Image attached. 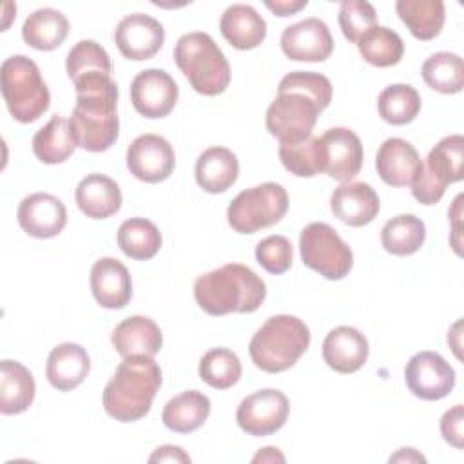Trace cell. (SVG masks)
<instances>
[{"label": "cell", "mask_w": 464, "mask_h": 464, "mask_svg": "<svg viewBox=\"0 0 464 464\" xmlns=\"http://www.w3.org/2000/svg\"><path fill=\"white\" fill-rule=\"evenodd\" d=\"M89 370L91 359L85 348L76 343H62L47 357L45 377L53 388L69 392L85 381Z\"/></svg>", "instance_id": "cell-24"}, {"label": "cell", "mask_w": 464, "mask_h": 464, "mask_svg": "<svg viewBox=\"0 0 464 464\" xmlns=\"http://www.w3.org/2000/svg\"><path fill=\"white\" fill-rule=\"evenodd\" d=\"M420 74L428 87L442 94H455L464 87V63L455 53L440 51L428 56L422 63Z\"/></svg>", "instance_id": "cell-35"}, {"label": "cell", "mask_w": 464, "mask_h": 464, "mask_svg": "<svg viewBox=\"0 0 464 464\" xmlns=\"http://www.w3.org/2000/svg\"><path fill=\"white\" fill-rule=\"evenodd\" d=\"M288 210L286 190L274 181L239 192L227 208L228 225L239 234H254L281 221Z\"/></svg>", "instance_id": "cell-8"}, {"label": "cell", "mask_w": 464, "mask_h": 464, "mask_svg": "<svg viewBox=\"0 0 464 464\" xmlns=\"http://www.w3.org/2000/svg\"><path fill=\"white\" fill-rule=\"evenodd\" d=\"M74 91L76 105L69 125L76 145L89 152L111 149L120 132L116 82L107 74H91L74 82Z\"/></svg>", "instance_id": "cell-1"}, {"label": "cell", "mask_w": 464, "mask_h": 464, "mask_svg": "<svg viewBox=\"0 0 464 464\" xmlns=\"http://www.w3.org/2000/svg\"><path fill=\"white\" fill-rule=\"evenodd\" d=\"M420 161L417 149L410 141L402 138H388L377 150L375 169L386 185L406 187L415 179Z\"/></svg>", "instance_id": "cell-21"}, {"label": "cell", "mask_w": 464, "mask_h": 464, "mask_svg": "<svg viewBox=\"0 0 464 464\" xmlns=\"http://www.w3.org/2000/svg\"><path fill=\"white\" fill-rule=\"evenodd\" d=\"M379 116L392 125H406L413 121L420 111V96L408 83H393L381 91L377 98Z\"/></svg>", "instance_id": "cell-37"}, {"label": "cell", "mask_w": 464, "mask_h": 464, "mask_svg": "<svg viewBox=\"0 0 464 464\" xmlns=\"http://www.w3.org/2000/svg\"><path fill=\"white\" fill-rule=\"evenodd\" d=\"M118 245L127 257L145 261L154 257L161 248V234L152 221L130 218L118 228Z\"/></svg>", "instance_id": "cell-34"}, {"label": "cell", "mask_w": 464, "mask_h": 464, "mask_svg": "<svg viewBox=\"0 0 464 464\" xmlns=\"http://www.w3.org/2000/svg\"><path fill=\"white\" fill-rule=\"evenodd\" d=\"M78 208L91 219H105L121 208V190L105 174H87L74 192Z\"/></svg>", "instance_id": "cell-26"}, {"label": "cell", "mask_w": 464, "mask_h": 464, "mask_svg": "<svg viewBox=\"0 0 464 464\" xmlns=\"http://www.w3.org/2000/svg\"><path fill=\"white\" fill-rule=\"evenodd\" d=\"M297 91L310 96L321 111H324L332 102V83L324 74L314 71H294L288 72L277 87V92Z\"/></svg>", "instance_id": "cell-41"}, {"label": "cell", "mask_w": 464, "mask_h": 464, "mask_svg": "<svg viewBox=\"0 0 464 464\" xmlns=\"http://www.w3.org/2000/svg\"><path fill=\"white\" fill-rule=\"evenodd\" d=\"M426 239V227L413 214H401L388 219L381 230V243L393 256L415 254Z\"/></svg>", "instance_id": "cell-33"}, {"label": "cell", "mask_w": 464, "mask_h": 464, "mask_svg": "<svg viewBox=\"0 0 464 464\" xmlns=\"http://www.w3.org/2000/svg\"><path fill=\"white\" fill-rule=\"evenodd\" d=\"M310 346V330L295 315H272L254 334L248 344L250 357L257 368L279 373L292 368Z\"/></svg>", "instance_id": "cell-4"}, {"label": "cell", "mask_w": 464, "mask_h": 464, "mask_svg": "<svg viewBox=\"0 0 464 464\" xmlns=\"http://www.w3.org/2000/svg\"><path fill=\"white\" fill-rule=\"evenodd\" d=\"M67 76L74 82L91 76V74H107L112 72V63L107 51L94 40L78 42L67 54L65 60Z\"/></svg>", "instance_id": "cell-40"}, {"label": "cell", "mask_w": 464, "mask_h": 464, "mask_svg": "<svg viewBox=\"0 0 464 464\" xmlns=\"http://www.w3.org/2000/svg\"><path fill=\"white\" fill-rule=\"evenodd\" d=\"M464 138L451 134L442 138L420 161V169L411 181V194L422 205H435L450 183L462 179Z\"/></svg>", "instance_id": "cell-7"}, {"label": "cell", "mask_w": 464, "mask_h": 464, "mask_svg": "<svg viewBox=\"0 0 464 464\" xmlns=\"http://www.w3.org/2000/svg\"><path fill=\"white\" fill-rule=\"evenodd\" d=\"M257 263L270 274H285L292 266V245L285 236H268L256 246Z\"/></svg>", "instance_id": "cell-43"}, {"label": "cell", "mask_w": 464, "mask_h": 464, "mask_svg": "<svg viewBox=\"0 0 464 464\" xmlns=\"http://www.w3.org/2000/svg\"><path fill=\"white\" fill-rule=\"evenodd\" d=\"M401 460H406V462H410V460H413V462H426V459L422 455H419L413 448H402L397 455L390 457V462H401Z\"/></svg>", "instance_id": "cell-48"}, {"label": "cell", "mask_w": 464, "mask_h": 464, "mask_svg": "<svg viewBox=\"0 0 464 464\" xmlns=\"http://www.w3.org/2000/svg\"><path fill=\"white\" fill-rule=\"evenodd\" d=\"M404 381L410 392L422 401H439L451 393L455 370L437 352L415 353L404 368Z\"/></svg>", "instance_id": "cell-12"}, {"label": "cell", "mask_w": 464, "mask_h": 464, "mask_svg": "<svg viewBox=\"0 0 464 464\" xmlns=\"http://www.w3.org/2000/svg\"><path fill=\"white\" fill-rule=\"evenodd\" d=\"M339 25L350 42L357 44L359 38L377 25V14L370 2L364 0H346L339 5Z\"/></svg>", "instance_id": "cell-42"}, {"label": "cell", "mask_w": 464, "mask_h": 464, "mask_svg": "<svg viewBox=\"0 0 464 464\" xmlns=\"http://www.w3.org/2000/svg\"><path fill=\"white\" fill-rule=\"evenodd\" d=\"M160 386L161 370L152 357H123L103 390V410L120 422H134L149 413Z\"/></svg>", "instance_id": "cell-3"}, {"label": "cell", "mask_w": 464, "mask_h": 464, "mask_svg": "<svg viewBox=\"0 0 464 464\" xmlns=\"http://www.w3.org/2000/svg\"><path fill=\"white\" fill-rule=\"evenodd\" d=\"M290 402L274 388H265L245 397L236 411L239 428L254 437H266L281 430L288 419Z\"/></svg>", "instance_id": "cell-11"}, {"label": "cell", "mask_w": 464, "mask_h": 464, "mask_svg": "<svg viewBox=\"0 0 464 464\" xmlns=\"http://www.w3.org/2000/svg\"><path fill=\"white\" fill-rule=\"evenodd\" d=\"M174 62L190 87L203 96H218L230 83V65L210 34H183L174 47Z\"/></svg>", "instance_id": "cell-5"}, {"label": "cell", "mask_w": 464, "mask_h": 464, "mask_svg": "<svg viewBox=\"0 0 464 464\" xmlns=\"http://www.w3.org/2000/svg\"><path fill=\"white\" fill-rule=\"evenodd\" d=\"M149 462H190V457L179 446L165 444L149 457Z\"/></svg>", "instance_id": "cell-45"}, {"label": "cell", "mask_w": 464, "mask_h": 464, "mask_svg": "<svg viewBox=\"0 0 464 464\" xmlns=\"http://www.w3.org/2000/svg\"><path fill=\"white\" fill-rule=\"evenodd\" d=\"M462 424H464L462 404H455L440 419V433L444 440L459 450L462 448Z\"/></svg>", "instance_id": "cell-44"}, {"label": "cell", "mask_w": 464, "mask_h": 464, "mask_svg": "<svg viewBox=\"0 0 464 464\" xmlns=\"http://www.w3.org/2000/svg\"><path fill=\"white\" fill-rule=\"evenodd\" d=\"M330 208L343 223L350 227H364L377 218L381 203L377 192L368 183L346 181L334 190Z\"/></svg>", "instance_id": "cell-19"}, {"label": "cell", "mask_w": 464, "mask_h": 464, "mask_svg": "<svg viewBox=\"0 0 464 464\" xmlns=\"http://www.w3.org/2000/svg\"><path fill=\"white\" fill-rule=\"evenodd\" d=\"M239 174V161L227 147H210L196 161V181L208 194L228 190Z\"/></svg>", "instance_id": "cell-27"}, {"label": "cell", "mask_w": 464, "mask_h": 464, "mask_svg": "<svg viewBox=\"0 0 464 464\" xmlns=\"http://www.w3.org/2000/svg\"><path fill=\"white\" fill-rule=\"evenodd\" d=\"M91 290L96 303L109 310L127 306L132 297V283L127 266L114 257H102L91 268Z\"/></svg>", "instance_id": "cell-20"}, {"label": "cell", "mask_w": 464, "mask_h": 464, "mask_svg": "<svg viewBox=\"0 0 464 464\" xmlns=\"http://www.w3.org/2000/svg\"><path fill=\"white\" fill-rule=\"evenodd\" d=\"M368 341L353 326H337L323 341L324 362L339 373L357 372L368 359Z\"/></svg>", "instance_id": "cell-22"}, {"label": "cell", "mask_w": 464, "mask_h": 464, "mask_svg": "<svg viewBox=\"0 0 464 464\" xmlns=\"http://www.w3.org/2000/svg\"><path fill=\"white\" fill-rule=\"evenodd\" d=\"M179 96L178 83L163 69H145L130 83L132 107L145 118H165Z\"/></svg>", "instance_id": "cell-14"}, {"label": "cell", "mask_w": 464, "mask_h": 464, "mask_svg": "<svg viewBox=\"0 0 464 464\" xmlns=\"http://www.w3.org/2000/svg\"><path fill=\"white\" fill-rule=\"evenodd\" d=\"M223 38L236 49L248 51L263 44L266 36L265 18L246 4H232L219 20Z\"/></svg>", "instance_id": "cell-25"}, {"label": "cell", "mask_w": 464, "mask_h": 464, "mask_svg": "<svg viewBox=\"0 0 464 464\" xmlns=\"http://www.w3.org/2000/svg\"><path fill=\"white\" fill-rule=\"evenodd\" d=\"M279 160L288 172L299 178H312L323 172V145L317 136L297 143H281Z\"/></svg>", "instance_id": "cell-38"}, {"label": "cell", "mask_w": 464, "mask_h": 464, "mask_svg": "<svg viewBox=\"0 0 464 464\" xmlns=\"http://www.w3.org/2000/svg\"><path fill=\"white\" fill-rule=\"evenodd\" d=\"M163 42V25L143 13L127 14L114 29V44L127 60H149L161 49Z\"/></svg>", "instance_id": "cell-15"}, {"label": "cell", "mask_w": 464, "mask_h": 464, "mask_svg": "<svg viewBox=\"0 0 464 464\" xmlns=\"http://www.w3.org/2000/svg\"><path fill=\"white\" fill-rule=\"evenodd\" d=\"M76 140L72 136L71 125L63 116H53L36 134L33 136L34 156L47 165H56L65 161L76 149Z\"/></svg>", "instance_id": "cell-31"}, {"label": "cell", "mask_w": 464, "mask_h": 464, "mask_svg": "<svg viewBox=\"0 0 464 464\" xmlns=\"http://www.w3.org/2000/svg\"><path fill=\"white\" fill-rule=\"evenodd\" d=\"M194 297L208 315L250 314L263 304L266 285L252 268L228 263L199 276L194 283Z\"/></svg>", "instance_id": "cell-2"}, {"label": "cell", "mask_w": 464, "mask_h": 464, "mask_svg": "<svg viewBox=\"0 0 464 464\" xmlns=\"http://www.w3.org/2000/svg\"><path fill=\"white\" fill-rule=\"evenodd\" d=\"M299 252L303 263L319 276L337 281L353 266L352 248L328 223H310L301 230Z\"/></svg>", "instance_id": "cell-9"}, {"label": "cell", "mask_w": 464, "mask_h": 464, "mask_svg": "<svg viewBox=\"0 0 464 464\" xmlns=\"http://www.w3.org/2000/svg\"><path fill=\"white\" fill-rule=\"evenodd\" d=\"M210 413V399L198 392L188 390L176 397H172L161 413L163 424L176 433H190L196 431L208 419Z\"/></svg>", "instance_id": "cell-30"}, {"label": "cell", "mask_w": 464, "mask_h": 464, "mask_svg": "<svg viewBox=\"0 0 464 464\" xmlns=\"http://www.w3.org/2000/svg\"><path fill=\"white\" fill-rule=\"evenodd\" d=\"M281 49L295 62H324L334 51V38L323 20L310 16L285 27Z\"/></svg>", "instance_id": "cell-16"}, {"label": "cell", "mask_w": 464, "mask_h": 464, "mask_svg": "<svg viewBox=\"0 0 464 464\" xmlns=\"http://www.w3.org/2000/svg\"><path fill=\"white\" fill-rule=\"evenodd\" d=\"M111 343L121 357H129V355L154 357L163 344V335L160 326L150 317L132 315L123 319L112 330Z\"/></svg>", "instance_id": "cell-23"}, {"label": "cell", "mask_w": 464, "mask_h": 464, "mask_svg": "<svg viewBox=\"0 0 464 464\" xmlns=\"http://www.w3.org/2000/svg\"><path fill=\"white\" fill-rule=\"evenodd\" d=\"M395 11L417 40L439 36L446 18L442 0H399Z\"/></svg>", "instance_id": "cell-32"}, {"label": "cell", "mask_w": 464, "mask_h": 464, "mask_svg": "<svg viewBox=\"0 0 464 464\" xmlns=\"http://www.w3.org/2000/svg\"><path fill=\"white\" fill-rule=\"evenodd\" d=\"M357 49L364 62L375 67H392L401 62L404 54L402 38L382 25H373L357 42Z\"/></svg>", "instance_id": "cell-36"}, {"label": "cell", "mask_w": 464, "mask_h": 464, "mask_svg": "<svg viewBox=\"0 0 464 464\" xmlns=\"http://www.w3.org/2000/svg\"><path fill=\"white\" fill-rule=\"evenodd\" d=\"M16 218L25 234L38 239H49L65 228L67 208L56 196L34 192L20 201Z\"/></svg>", "instance_id": "cell-18"}, {"label": "cell", "mask_w": 464, "mask_h": 464, "mask_svg": "<svg viewBox=\"0 0 464 464\" xmlns=\"http://www.w3.org/2000/svg\"><path fill=\"white\" fill-rule=\"evenodd\" d=\"M276 460L285 462V457H283V453H281L277 448H272V446L263 448V450L252 459V462H276Z\"/></svg>", "instance_id": "cell-47"}, {"label": "cell", "mask_w": 464, "mask_h": 464, "mask_svg": "<svg viewBox=\"0 0 464 464\" xmlns=\"http://www.w3.org/2000/svg\"><path fill=\"white\" fill-rule=\"evenodd\" d=\"M0 87L11 116L20 123L36 121L47 109L51 94L38 65L24 56L14 54L2 62Z\"/></svg>", "instance_id": "cell-6"}, {"label": "cell", "mask_w": 464, "mask_h": 464, "mask_svg": "<svg viewBox=\"0 0 464 464\" xmlns=\"http://www.w3.org/2000/svg\"><path fill=\"white\" fill-rule=\"evenodd\" d=\"M33 373L18 361L5 359L0 364V411L16 415L25 411L34 399Z\"/></svg>", "instance_id": "cell-28"}, {"label": "cell", "mask_w": 464, "mask_h": 464, "mask_svg": "<svg viewBox=\"0 0 464 464\" xmlns=\"http://www.w3.org/2000/svg\"><path fill=\"white\" fill-rule=\"evenodd\" d=\"M199 377L216 390L232 388L241 377V361L228 348H212L199 361Z\"/></svg>", "instance_id": "cell-39"}, {"label": "cell", "mask_w": 464, "mask_h": 464, "mask_svg": "<svg viewBox=\"0 0 464 464\" xmlns=\"http://www.w3.org/2000/svg\"><path fill=\"white\" fill-rule=\"evenodd\" d=\"M323 172L337 181H350L362 167V145L359 136L346 127L328 129L321 138Z\"/></svg>", "instance_id": "cell-17"}, {"label": "cell", "mask_w": 464, "mask_h": 464, "mask_svg": "<svg viewBox=\"0 0 464 464\" xmlns=\"http://www.w3.org/2000/svg\"><path fill=\"white\" fill-rule=\"evenodd\" d=\"M174 165V149L163 136L141 134L127 149V167L140 181L160 183L172 174Z\"/></svg>", "instance_id": "cell-13"}, {"label": "cell", "mask_w": 464, "mask_h": 464, "mask_svg": "<svg viewBox=\"0 0 464 464\" xmlns=\"http://www.w3.org/2000/svg\"><path fill=\"white\" fill-rule=\"evenodd\" d=\"M69 34V22L63 13L53 7H42L31 13L22 25L24 42L38 51H53L63 44Z\"/></svg>", "instance_id": "cell-29"}, {"label": "cell", "mask_w": 464, "mask_h": 464, "mask_svg": "<svg viewBox=\"0 0 464 464\" xmlns=\"http://www.w3.org/2000/svg\"><path fill=\"white\" fill-rule=\"evenodd\" d=\"M319 112L321 109L310 96L283 91L266 111V129L281 143H297L312 136Z\"/></svg>", "instance_id": "cell-10"}, {"label": "cell", "mask_w": 464, "mask_h": 464, "mask_svg": "<svg viewBox=\"0 0 464 464\" xmlns=\"http://www.w3.org/2000/svg\"><path fill=\"white\" fill-rule=\"evenodd\" d=\"M265 5L277 16H292L303 7L308 5L306 0H276V2H265Z\"/></svg>", "instance_id": "cell-46"}]
</instances>
